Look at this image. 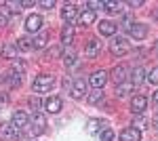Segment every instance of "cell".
<instances>
[{"instance_id": "6da1fadb", "label": "cell", "mask_w": 158, "mask_h": 141, "mask_svg": "<svg viewBox=\"0 0 158 141\" xmlns=\"http://www.w3.org/2000/svg\"><path fill=\"white\" fill-rule=\"evenodd\" d=\"M53 84H55V78H53V76H49V74H40L36 80H34L32 89H34L36 93H47V91H51Z\"/></svg>"}, {"instance_id": "7a4b0ae2", "label": "cell", "mask_w": 158, "mask_h": 141, "mask_svg": "<svg viewBox=\"0 0 158 141\" xmlns=\"http://www.w3.org/2000/svg\"><path fill=\"white\" fill-rule=\"evenodd\" d=\"M110 51H112V55H116V57H122V55H127L129 53V44H127V40L124 38H112V42H110Z\"/></svg>"}, {"instance_id": "3957f363", "label": "cell", "mask_w": 158, "mask_h": 141, "mask_svg": "<svg viewBox=\"0 0 158 141\" xmlns=\"http://www.w3.org/2000/svg\"><path fill=\"white\" fill-rule=\"evenodd\" d=\"M108 72H103V70H97V72H93L91 74V78H89V82H91V86L93 89H103L106 86V82H108Z\"/></svg>"}, {"instance_id": "277c9868", "label": "cell", "mask_w": 158, "mask_h": 141, "mask_svg": "<svg viewBox=\"0 0 158 141\" xmlns=\"http://www.w3.org/2000/svg\"><path fill=\"white\" fill-rule=\"evenodd\" d=\"M44 131H47V118L42 114H34V118H32V135L36 137V135H42Z\"/></svg>"}, {"instance_id": "5b68a950", "label": "cell", "mask_w": 158, "mask_h": 141, "mask_svg": "<svg viewBox=\"0 0 158 141\" xmlns=\"http://www.w3.org/2000/svg\"><path fill=\"white\" fill-rule=\"evenodd\" d=\"M86 93V80L85 78H76L72 84V89H70V95H72L74 99H82Z\"/></svg>"}, {"instance_id": "8992f818", "label": "cell", "mask_w": 158, "mask_h": 141, "mask_svg": "<svg viewBox=\"0 0 158 141\" xmlns=\"http://www.w3.org/2000/svg\"><path fill=\"white\" fill-rule=\"evenodd\" d=\"M129 36L131 38H135V40H143L148 36V25L143 23H133L131 27H129Z\"/></svg>"}, {"instance_id": "52a82bcc", "label": "cell", "mask_w": 158, "mask_h": 141, "mask_svg": "<svg viewBox=\"0 0 158 141\" xmlns=\"http://www.w3.org/2000/svg\"><path fill=\"white\" fill-rule=\"evenodd\" d=\"M11 124H13L15 131H23L25 126H27V114H25V112H15Z\"/></svg>"}, {"instance_id": "ba28073f", "label": "cell", "mask_w": 158, "mask_h": 141, "mask_svg": "<svg viewBox=\"0 0 158 141\" xmlns=\"http://www.w3.org/2000/svg\"><path fill=\"white\" fill-rule=\"evenodd\" d=\"M148 107V99L143 95H137L131 99V110H133V114H143V110Z\"/></svg>"}, {"instance_id": "9c48e42d", "label": "cell", "mask_w": 158, "mask_h": 141, "mask_svg": "<svg viewBox=\"0 0 158 141\" xmlns=\"http://www.w3.org/2000/svg\"><path fill=\"white\" fill-rule=\"evenodd\" d=\"M21 137V131H15L13 124H0V139H17Z\"/></svg>"}, {"instance_id": "30bf717a", "label": "cell", "mask_w": 158, "mask_h": 141, "mask_svg": "<svg viewBox=\"0 0 158 141\" xmlns=\"http://www.w3.org/2000/svg\"><path fill=\"white\" fill-rule=\"evenodd\" d=\"M40 27H42V17L40 15H30L25 19V30L27 32H38Z\"/></svg>"}, {"instance_id": "8fae6325", "label": "cell", "mask_w": 158, "mask_h": 141, "mask_svg": "<svg viewBox=\"0 0 158 141\" xmlns=\"http://www.w3.org/2000/svg\"><path fill=\"white\" fill-rule=\"evenodd\" d=\"M120 141H141V133L133 126H129L120 133Z\"/></svg>"}, {"instance_id": "7c38bea8", "label": "cell", "mask_w": 158, "mask_h": 141, "mask_svg": "<svg viewBox=\"0 0 158 141\" xmlns=\"http://www.w3.org/2000/svg\"><path fill=\"white\" fill-rule=\"evenodd\" d=\"M99 51H101V42L93 38V40H89V44H86L85 55H86L89 59H93V57H97V55H99Z\"/></svg>"}, {"instance_id": "4fadbf2b", "label": "cell", "mask_w": 158, "mask_h": 141, "mask_svg": "<svg viewBox=\"0 0 158 141\" xmlns=\"http://www.w3.org/2000/svg\"><path fill=\"white\" fill-rule=\"evenodd\" d=\"M61 17H63L65 25H70L74 19H76V6H74V4H65V6L61 9Z\"/></svg>"}, {"instance_id": "5bb4252c", "label": "cell", "mask_w": 158, "mask_h": 141, "mask_svg": "<svg viewBox=\"0 0 158 141\" xmlns=\"http://www.w3.org/2000/svg\"><path fill=\"white\" fill-rule=\"evenodd\" d=\"M61 106H63V103H61L59 97H49V99L44 101V107H47V112H51V114H57L61 110Z\"/></svg>"}, {"instance_id": "9a60e30c", "label": "cell", "mask_w": 158, "mask_h": 141, "mask_svg": "<svg viewBox=\"0 0 158 141\" xmlns=\"http://www.w3.org/2000/svg\"><path fill=\"white\" fill-rule=\"evenodd\" d=\"M61 42L65 47H70L74 42V25H63V30H61Z\"/></svg>"}, {"instance_id": "2e32d148", "label": "cell", "mask_w": 158, "mask_h": 141, "mask_svg": "<svg viewBox=\"0 0 158 141\" xmlns=\"http://www.w3.org/2000/svg\"><path fill=\"white\" fill-rule=\"evenodd\" d=\"M95 19H97V15L93 11H82L78 15V23L80 25H91V23H95Z\"/></svg>"}, {"instance_id": "e0dca14e", "label": "cell", "mask_w": 158, "mask_h": 141, "mask_svg": "<svg viewBox=\"0 0 158 141\" xmlns=\"http://www.w3.org/2000/svg\"><path fill=\"white\" fill-rule=\"evenodd\" d=\"M143 80H146V72H143V68H135V70L131 72V84H133V86H139Z\"/></svg>"}, {"instance_id": "ac0fdd59", "label": "cell", "mask_w": 158, "mask_h": 141, "mask_svg": "<svg viewBox=\"0 0 158 141\" xmlns=\"http://www.w3.org/2000/svg\"><path fill=\"white\" fill-rule=\"evenodd\" d=\"M17 44H4V47L0 48V55L4 59H17Z\"/></svg>"}, {"instance_id": "d6986e66", "label": "cell", "mask_w": 158, "mask_h": 141, "mask_svg": "<svg viewBox=\"0 0 158 141\" xmlns=\"http://www.w3.org/2000/svg\"><path fill=\"white\" fill-rule=\"evenodd\" d=\"M6 82H9V86H11V89H17V86L21 84V72L11 70L9 74H6Z\"/></svg>"}, {"instance_id": "ffe728a7", "label": "cell", "mask_w": 158, "mask_h": 141, "mask_svg": "<svg viewBox=\"0 0 158 141\" xmlns=\"http://www.w3.org/2000/svg\"><path fill=\"white\" fill-rule=\"evenodd\" d=\"M124 78H127V68H124V65L114 68V72H112V80H114L116 84H122V82H124Z\"/></svg>"}, {"instance_id": "44dd1931", "label": "cell", "mask_w": 158, "mask_h": 141, "mask_svg": "<svg viewBox=\"0 0 158 141\" xmlns=\"http://www.w3.org/2000/svg\"><path fill=\"white\" fill-rule=\"evenodd\" d=\"M97 27H99V34L101 36H114V32H116V25L112 21H101Z\"/></svg>"}, {"instance_id": "7402d4cb", "label": "cell", "mask_w": 158, "mask_h": 141, "mask_svg": "<svg viewBox=\"0 0 158 141\" xmlns=\"http://www.w3.org/2000/svg\"><path fill=\"white\" fill-rule=\"evenodd\" d=\"M103 126H106V122H103V120H99V118H91V120H89V126H86V131H89L91 135H95V133H99Z\"/></svg>"}, {"instance_id": "603a6c76", "label": "cell", "mask_w": 158, "mask_h": 141, "mask_svg": "<svg viewBox=\"0 0 158 141\" xmlns=\"http://www.w3.org/2000/svg\"><path fill=\"white\" fill-rule=\"evenodd\" d=\"M49 38H51L49 32H40V34L34 38V48H44L49 44Z\"/></svg>"}, {"instance_id": "cb8c5ba5", "label": "cell", "mask_w": 158, "mask_h": 141, "mask_svg": "<svg viewBox=\"0 0 158 141\" xmlns=\"http://www.w3.org/2000/svg\"><path fill=\"white\" fill-rule=\"evenodd\" d=\"M17 48H19V51H30V48H34V40L27 38V36H21V38L17 40Z\"/></svg>"}, {"instance_id": "d4e9b609", "label": "cell", "mask_w": 158, "mask_h": 141, "mask_svg": "<svg viewBox=\"0 0 158 141\" xmlns=\"http://www.w3.org/2000/svg\"><path fill=\"white\" fill-rule=\"evenodd\" d=\"M131 89H133V84H131V82L116 84V97H127V95L131 93Z\"/></svg>"}, {"instance_id": "484cf974", "label": "cell", "mask_w": 158, "mask_h": 141, "mask_svg": "<svg viewBox=\"0 0 158 141\" xmlns=\"http://www.w3.org/2000/svg\"><path fill=\"white\" fill-rule=\"evenodd\" d=\"M103 99V91L101 89H95L93 93H89V103H99Z\"/></svg>"}, {"instance_id": "4316f807", "label": "cell", "mask_w": 158, "mask_h": 141, "mask_svg": "<svg viewBox=\"0 0 158 141\" xmlns=\"http://www.w3.org/2000/svg\"><path fill=\"white\" fill-rule=\"evenodd\" d=\"M63 61H65V65H68V68H72L74 63H76V53H74L72 48H70V51H65V57H63Z\"/></svg>"}, {"instance_id": "83f0119b", "label": "cell", "mask_w": 158, "mask_h": 141, "mask_svg": "<svg viewBox=\"0 0 158 141\" xmlns=\"http://www.w3.org/2000/svg\"><path fill=\"white\" fill-rule=\"evenodd\" d=\"M103 9L110 13H118L120 11V4L118 2H112V0H108V2H103Z\"/></svg>"}, {"instance_id": "f1b7e54d", "label": "cell", "mask_w": 158, "mask_h": 141, "mask_svg": "<svg viewBox=\"0 0 158 141\" xmlns=\"http://www.w3.org/2000/svg\"><path fill=\"white\" fill-rule=\"evenodd\" d=\"M61 55V48L59 47H51L49 51H47V55H44V59H55Z\"/></svg>"}, {"instance_id": "f546056e", "label": "cell", "mask_w": 158, "mask_h": 141, "mask_svg": "<svg viewBox=\"0 0 158 141\" xmlns=\"http://www.w3.org/2000/svg\"><path fill=\"white\" fill-rule=\"evenodd\" d=\"M146 80H148L150 84H158V68H154V70L148 74V76H146Z\"/></svg>"}, {"instance_id": "4dcf8cb0", "label": "cell", "mask_w": 158, "mask_h": 141, "mask_svg": "<svg viewBox=\"0 0 158 141\" xmlns=\"http://www.w3.org/2000/svg\"><path fill=\"white\" fill-rule=\"evenodd\" d=\"M146 124H148V120H146V118H141V116H137V118L133 120V129H137V131L143 129Z\"/></svg>"}, {"instance_id": "1f68e13d", "label": "cell", "mask_w": 158, "mask_h": 141, "mask_svg": "<svg viewBox=\"0 0 158 141\" xmlns=\"http://www.w3.org/2000/svg\"><path fill=\"white\" fill-rule=\"evenodd\" d=\"M99 137H101V141H112V139H114V131H110V129H103V131H101V135H99Z\"/></svg>"}, {"instance_id": "d6a6232c", "label": "cell", "mask_w": 158, "mask_h": 141, "mask_svg": "<svg viewBox=\"0 0 158 141\" xmlns=\"http://www.w3.org/2000/svg\"><path fill=\"white\" fill-rule=\"evenodd\" d=\"M95 9H103V2H86V11H93L95 13Z\"/></svg>"}, {"instance_id": "836d02e7", "label": "cell", "mask_w": 158, "mask_h": 141, "mask_svg": "<svg viewBox=\"0 0 158 141\" xmlns=\"http://www.w3.org/2000/svg\"><path fill=\"white\" fill-rule=\"evenodd\" d=\"M40 106H42V101H40L38 97H30V107H32V110H38Z\"/></svg>"}, {"instance_id": "e575fe53", "label": "cell", "mask_w": 158, "mask_h": 141, "mask_svg": "<svg viewBox=\"0 0 158 141\" xmlns=\"http://www.w3.org/2000/svg\"><path fill=\"white\" fill-rule=\"evenodd\" d=\"M40 6H44V9H53V6H55V2H53V0H42V2H40Z\"/></svg>"}, {"instance_id": "d590c367", "label": "cell", "mask_w": 158, "mask_h": 141, "mask_svg": "<svg viewBox=\"0 0 158 141\" xmlns=\"http://www.w3.org/2000/svg\"><path fill=\"white\" fill-rule=\"evenodd\" d=\"M129 6H133V9H137V6H143V0H129Z\"/></svg>"}, {"instance_id": "8d00e7d4", "label": "cell", "mask_w": 158, "mask_h": 141, "mask_svg": "<svg viewBox=\"0 0 158 141\" xmlns=\"http://www.w3.org/2000/svg\"><path fill=\"white\" fill-rule=\"evenodd\" d=\"M21 6H34V0H23Z\"/></svg>"}, {"instance_id": "74e56055", "label": "cell", "mask_w": 158, "mask_h": 141, "mask_svg": "<svg viewBox=\"0 0 158 141\" xmlns=\"http://www.w3.org/2000/svg\"><path fill=\"white\" fill-rule=\"evenodd\" d=\"M6 25V15H0V27H4Z\"/></svg>"}, {"instance_id": "f35d334b", "label": "cell", "mask_w": 158, "mask_h": 141, "mask_svg": "<svg viewBox=\"0 0 158 141\" xmlns=\"http://www.w3.org/2000/svg\"><path fill=\"white\" fill-rule=\"evenodd\" d=\"M152 126H154V129L158 131V116H154V118H152Z\"/></svg>"}, {"instance_id": "ab89813d", "label": "cell", "mask_w": 158, "mask_h": 141, "mask_svg": "<svg viewBox=\"0 0 158 141\" xmlns=\"http://www.w3.org/2000/svg\"><path fill=\"white\" fill-rule=\"evenodd\" d=\"M154 103H156V106H158V91H156V93H154Z\"/></svg>"}, {"instance_id": "60d3db41", "label": "cell", "mask_w": 158, "mask_h": 141, "mask_svg": "<svg viewBox=\"0 0 158 141\" xmlns=\"http://www.w3.org/2000/svg\"><path fill=\"white\" fill-rule=\"evenodd\" d=\"M154 19H156V21H158V9H156V11H154Z\"/></svg>"}, {"instance_id": "b9f144b4", "label": "cell", "mask_w": 158, "mask_h": 141, "mask_svg": "<svg viewBox=\"0 0 158 141\" xmlns=\"http://www.w3.org/2000/svg\"><path fill=\"white\" fill-rule=\"evenodd\" d=\"M154 47H156V51H158V42H156V44H154Z\"/></svg>"}]
</instances>
